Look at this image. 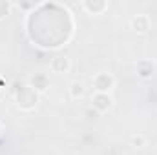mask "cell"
<instances>
[{"label": "cell", "instance_id": "cell-1", "mask_svg": "<svg viewBox=\"0 0 157 155\" xmlns=\"http://www.w3.org/2000/svg\"><path fill=\"white\" fill-rule=\"evenodd\" d=\"M37 99H39V97H37V91H35L31 86L20 88V91H18V95H17L18 106H20L22 110H31V108H35Z\"/></svg>", "mask_w": 157, "mask_h": 155}, {"label": "cell", "instance_id": "cell-2", "mask_svg": "<svg viewBox=\"0 0 157 155\" xmlns=\"http://www.w3.org/2000/svg\"><path fill=\"white\" fill-rule=\"evenodd\" d=\"M91 106L95 112L99 113H106L113 108V99L108 95V93H95L91 97Z\"/></svg>", "mask_w": 157, "mask_h": 155}, {"label": "cell", "instance_id": "cell-3", "mask_svg": "<svg viewBox=\"0 0 157 155\" xmlns=\"http://www.w3.org/2000/svg\"><path fill=\"white\" fill-rule=\"evenodd\" d=\"M113 86H115V78L110 73H97L93 78V88L97 89V93H108Z\"/></svg>", "mask_w": 157, "mask_h": 155}, {"label": "cell", "instance_id": "cell-4", "mask_svg": "<svg viewBox=\"0 0 157 155\" xmlns=\"http://www.w3.org/2000/svg\"><path fill=\"white\" fill-rule=\"evenodd\" d=\"M49 66H51V71H55V73H66L70 70L71 62H70V59L66 55H57V57L51 59Z\"/></svg>", "mask_w": 157, "mask_h": 155}, {"label": "cell", "instance_id": "cell-5", "mask_svg": "<svg viewBox=\"0 0 157 155\" xmlns=\"http://www.w3.org/2000/svg\"><path fill=\"white\" fill-rule=\"evenodd\" d=\"M154 73H155V66L152 60H139L137 62V75L141 78L146 80V78L154 77Z\"/></svg>", "mask_w": 157, "mask_h": 155}, {"label": "cell", "instance_id": "cell-6", "mask_svg": "<svg viewBox=\"0 0 157 155\" xmlns=\"http://www.w3.org/2000/svg\"><path fill=\"white\" fill-rule=\"evenodd\" d=\"M132 28L137 33H146L150 29V18L146 15H137V17L132 18Z\"/></svg>", "mask_w": 157, "mask_h": 155}, {"label": "cell", "instance_id": "cell-7", "mask_svg": "<svg viewBox=\"0 0 157 155\" xmlns=\"http://www.w3.org/2000/svg\"><path fill=\"white\" fill-rule=\"evenodd\" d=\"M29 86H31L35 91L44 93V91L49 88V82H48V77H46V75L37 73V75H33V77H31V80H29Z\"/></svg>", "mask_w": 157, "mask_h": 155}, {"label": "cell", "instance_id": "cell-8", "mask_svg": "<svg viewBox=\"0 0 157 155\" xmlns=\"http://www.w3.org/2000/svg\"><path fill=\"white\" fill-rule=\"evenodd\" d=\"M82 7H84L88 13H91V15H99V13H102V11L108 7V4H106V2H84Z\"/></svg>", "mask_w": 157, "mask_h": 155}, {"label": "cell", "instance_id": "cell-9", "mask_svg": "<svg viewBox=\"0 0 157 155\" xmlns=\"http://www.w3.org/2000/svg\"><path fill=\"white\" fill-rule=\"evenodd\" d=\"M70 95H71L73 99L82 97V95H84V84H82V82H73V84L70 86Z\"/></svg>", "mask_w": 157, "mask_h": 155}, {"label": "cell", "instance_id": "cell-10", "mask_svg": "<svg viewBox=\"0 0 157 155\" xmlns=\"http://www.w3.org/2000/svg\"><path fill=\"white\" fill-rule=\"evenodd\" d=\"M130 144L135 146V148H143V146H146V139H144V135H132Z\"/></svg>", "mask_w": 157, "mask_h": 155}, {"label": "cell", "instance_id": "cell-11", "mask_svg": "<svg viewBox=\"0 0 157 155\" xmlns=\"http://www.w3.org/2000/svg\"><path fill=\"white\" fill-rule=\"evenodd\" d=\"M9 13V4L7 2H0V18H4Z\"/></svg>", "mask_w": 157, "mask_h": 155}, {"label": "cell", "instance_id": "cell-12", "mask_svg": "<svg viewBox=\"0 0 157 155\" xmlns=\"http://www.w3.org/2000/svg\"><path fill=\"white\" fill-rule=\"evenodd\" d=\"M0 133H2V124H0Z\"/></svg>", "mask_w": 157, "mask_h": 155}]
</instances>
